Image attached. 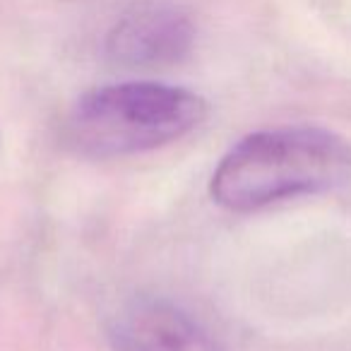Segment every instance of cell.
Listing matches in <instances>:
<instances>
[{
  "label": "cell",
  "instance_id": "cell-2",
  "mask_svg": "<svg viewBox=\"0 0 351 351\" xmlns=\"http://www.w3.org/2000/svg\"><path fill=\"white\" fill-rule=\"evenodd\" d=\"M207 113L205 99L186 87L152 80L104 84L75 101L65 140L92 159L142 154L186 137Z\"/></svg>",
  "mask_w": 351,
  "mask_h": 351
},
{
  "label": "cell",
  "instance_id": "cell-1",
  "mask_svg": "<svg viewBox=\"0 0 351 351\" xmlns=\"http://www.w3.org/2000/svg\"><path fill=\"white\" fill-rule=\"evenodd\" d=\"M351 181V145L317 125L260 130L221 156L210 193L231 212L335 191Z\"/></svg>",
  "mask_w": 351,
  "mask_h": 351
},
{
  "label": "cell",
  "instance_id": "cell-4",
  "mask_svg": "<svg viewBox=\"0 0 351 351\" xmlns=\"http://www.w3.org/2000/svg\"><path fill=\"white\" fill-rule=\"evenodd\" d=\"M113 351H224L193 313L161 296H137L111 315Z\"/></svg>",
  "mask_w": 351,
  "mask_h": 351
},
{
  "label": "cell",
  "instance_id": "cell-3",
  "mask_svg": "<svg viewBox=\"0 0 351 351\" xmlns=\"http://www.w3.org/2000/svg\"><path fill=\"white\" fill-rule=\"evenodd\" d=\"M195 39V20L181 3L135 0L106 32L104 53L128 70H159L183 63Z\"/></svg>",
  "mask_w": 351,
  "mask_h": 351
}]
</instances>
